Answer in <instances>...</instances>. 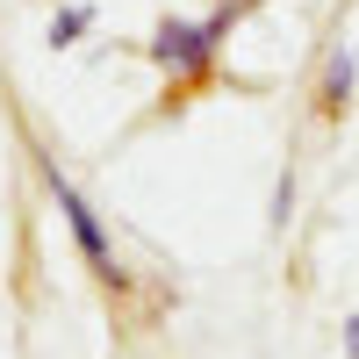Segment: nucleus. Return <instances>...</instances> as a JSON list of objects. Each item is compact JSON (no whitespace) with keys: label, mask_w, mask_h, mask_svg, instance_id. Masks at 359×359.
Segmentation results:
<instances>
[{"label":"nucleus","mask_w":359,"mask_h":359,"mask_svg":"<svg viewBox=\"0 0 359 359\" xmlns=\"http://www.w3.org/2000/svg\"><path fill=\"white\" fill-rule=\"evenodd\" d=\"M237 8L245 0H230V8H216L208 22H158L151 29V65L172 79V86H201L208 72H216V50H223V36H230V22H237Z\"/></svg>","instance_id":"nucleus-1"},{"label":"nucleus","mask_w":359,"mask_h":359,"mask_svg":"<svg viewBox=\"0 0 359 359\" xmlns=\"http://www.w3.org/2000/svg\"><path fill=\"white\" fill-rule=\"evenodd\" d=\"M43 180H50V201H57V216H65V230H72V245H79V259H86V273H94V280H108V287H123V266H115V252H108L101 216L79 201V187H72V180H57V165H43Z\"/></svg>","instance_id":"nucleus-2"},{"label":"nucleus","mask_w":359,"mask_h":359,"mask_svg":"<svg viewBox=\"0 0 359 359\" xmlns=\"http://www.w3.org/2000/svg\"><path fill=\"white\" fill-rule=\"evenodd\" d=\"M352 79H359V50L345 43V50H331V65H323V94H316V108H323V115H345Z\"/></svg>","instance_id":"nucleus-3"},{"label":"nucleus","mask_w":359,"mask_h":359,"mask_svg":"<svg viewBox=\"0 0 359 359\" xmlns=\"http://www.w3.org/2000/svg\"><path fill=\"white\" fill-rule=\"evenodd\" d=\"M86 22H94V8H86V0H79V8H57L50 29H43V43H50V50H72V43L86 36Z\"/></svg>","instance_id":"nucleus-4"},{"label":"nucleus","mask_w":359,"mask_h":359,"mask_svg":"<svg viewBox=\"0 0 359 359\" xmlns=\"http://www.w3.org/2000/svg\"><path fill=\"white\" fill-rule=\"evenodd\" d=\"M294 216V172H280V187H273V223Z\"/></svg>","instance_id":"nucleus-5"},{"label":"nucleus","mask_w":359,"mask_h":359,"mask_svg":"<svg viewBox=\"0 0 359 359\" xmlns=\"http://www.w3.org/2000/svg\"><path fill=\"white\" fill-rule=\"evenodd\" d=\"M345 352L359 359V316H345Z\"/></svg>","instance_id":"nucleus-6"}]
</instances>
